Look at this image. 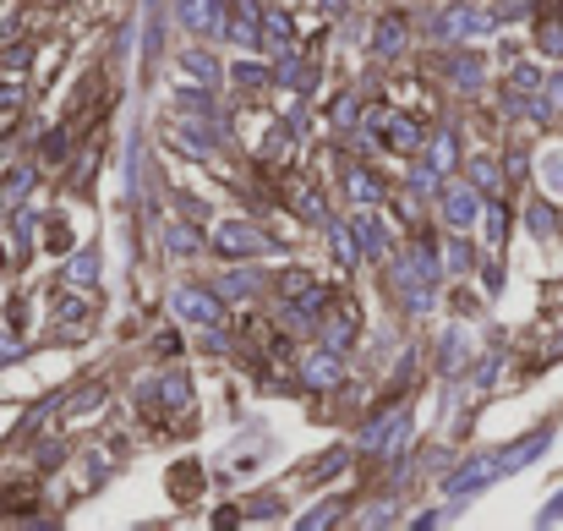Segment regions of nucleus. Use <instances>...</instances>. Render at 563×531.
<instances>
[]
</instances>
